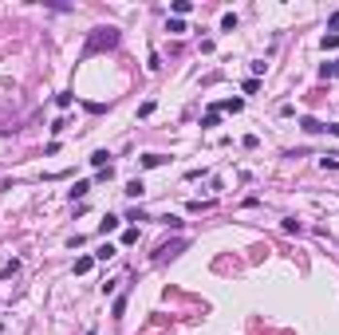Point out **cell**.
<instances>
[{"mask_svg":"<svg viewBox=\"0 0 339 335\" xmlns=\"http://www.w3.org/2000/svg\"><path fill=\"white\" fill-rule=\"evenodd\" d=\"M87 190H91V181H75V186H71V201L75 197H87Z\"/></svg>","mask_w":339,"mask_h":335,"instance_id":"8fae6325","label":"cell"},{"mask_svg":"<svg viewBox=\"0 0 339 335\" xmlns=\"http://www.w3.org/2000/svg\"><path fill=\"white\" fill-rule=\"evenodd\" d=\"M166 32L181 36V32H190V28H186V20H178V16H170V24H166Z\"/></svg>","mask_w":339,"mask_h":335,"instance_id":"ba28073f","label":"cell"},{"mask_svg":"<svg viewBox=\"0 0 339 335\" xmlns=\"http://www.w3.org/2000/svg\"><path fill=\"white\" fill-rule=\"evenodd\" d=\"M0 331H4V323H0Z\"/></svg>","mask_w":339,"mask_h":335,"instance_id":"d6986e66","label":"cell"},{"mask_svg":"<svg viewBox=\"0 0 339 335\" xmlns=\"http://www.w3.org/2000/svg\"><path fill=\"white\" fill-rule=\"evenodd\" d=\"M55 103H59V107H64V111H67V107L75 103V95H71V91H64V95H55Z\"/></svg>","mask_w":339,"mask_h":335,"instance_id":"9a60e30c","label":"cell"},{"mask_svg":"<svg viewBox=\"0 0 339 335\" xmlns=\"http://www.w3.org/2000/svg\"><path fill=\"white\" fill-rule=\"evenodd\" d=\"M241 107H244V99H225V103H221V107H217V111H229V114H237V111H241Z\"/></svg>","mask_w":339,"mask_h":335,"instance_id":"9c48e42d","label":"cell"},{"mask_svg":"<svg viewBox=\"0 0 339 335\" xmlns=\"http://www.w3.org/2000/svg\"><path fill=\"white\" fill-rule=\"evenodd\" d=\"M300 127H304L307 134H320V130H327V127L320 123V118H300Z\"/></svg>","mask_w":339,"mask_h":335,"instance_id":"277c9868","label":"cell"},{"mask_svg":"<svg viewBox=\"0 0 339 335\" xmlns=\"http://www.w3.org/2000/svg\"><path fill=\"white\" fill-rule=\"evenodd\" d=\"M320 166H323V170H339V158H331V154H327V158H320Z\"/></svg>","mask_w":339,"mask_h":335,"instance_id":"e0dca14e","label":"cell"},{"mask_svg":"<svg viewBox=\"0 0 339 335\" xmlns=\"http://www.w3.org/2000/svg\"><path fill=\"white\" fill-rule=\"evenodd\" d=\"M162 162H166L162 154H146V158H142V170H150V166H162Z\"/></svg>","mask_w":339,"mask_h":335,"instance_id":"7c38bea8","label":"cell"},{"mask_svg":"<svg viewBox=\"0 0 339 335\" xmlns=\"http://www.w3.org/2000/svg\"><path fill=\"white\" fill-rule=\"evenodd\" d=\"M320 44H323V51H335V48H339V32H327Z\"/></svg>","mask_w":339,"mask_h":335,"instance_id":"30bf717a","label":"cell"},{"mask_svg":"<svg viewBox=\"0 0 339 335\" xmlns=\"http://www.w3.org/2000/svg\"><path fill=\"white\" fill-rule=\"evenodd\" d=\"M327 130H331V134H335V138H339V123H331V127H327Z\"/></svg>","mask_w":339,"mask_h":335,"instance_id":"ac0fdd59","label":"cell"},{"mask_svg":"<svg viewBox=\"0 0 339 335\" xmlns=\"http://www.w3.org/2000/svg\"><path fill=\"white\" fill-rule=\"evenodd\" d=\"M91 268H95V256H79L75 260V276H83V272H91Z\"/></svg>","mask_w":339,"mask_h":335,"instance_id":"8992f818","label":"cell"},{"mask_svg":"<svg viewBox=\"0 0 339 335\" xmlns=\"http://www.w3.org/2000/svg\"><path fill=\"white\" fill-rule=\"evenodd\" d=\"M114 253H118V249H114V245H103V249H99V253H95V260H111V256H114Z\"/></svg>","mask_w":339,"mask_h":335,"instance_id":"5bb4252c","label":"cell"},{"mask_svg":"<svg viewBox=\"0 0 339 335\" xmlns=\"http://www.w3.org/2000/svg\"><path fill=\"white\" fill-rule=\"evenodd\" d=\"M170 8H174V16H178V20L194 12V4H190V0H174V4H170Z\"/></svg>","mask_w":339,"mask_h":335,"instance_id":"5b68a950","label":"cell"},{"mask_svg":"<svg viewBox=\"0 0 339 335\" xmlns=\"http://www.w3.org/2000/svg\"><path fill=\"white\" fill-rule=\"evenodd\" d=\"M111 154H107V150H95V154H91V166H95V170H111V162H107Z\"/></svg>","mask_w":339,"mask_h":335,"instance_id":"3957f363","label":"cell"},{"mask_svg":"<svg viewBox=\"0 0 339 335\" xmlns=\"http://www.w3.org/2000/svg\"><path fill=\"white\" fill-rule=\"evenodd\" d=\"M217 123H221V111H209V114L201 118V127H217Z\"/></svg>","mask_w":339,"mask_h":335,"instance_id":"4fadbf2b","label":"cell"},{"mask_svg":"<svg viewBox=\"0 0 339 335\" xmlns=\"http://www.w3.org/2000/svg\"><path fill=\"white\" fill-rule=\"evenodd\" d=\"M260 91V79H244V95H257Z\"/></svg>","mask_w":339,"mask_h":335,"instance_id":"2e32d148","label":"cell"},{"mask_svg":"<svg viewBox=\"0 0 339 335\" xmlns=\"http://www.w3.org/2000/svg\"><path fill=\"white\" fill-rule=\"evenodd\" d=\"M87 335H95V331H87Z\"/></svg>","mask_w":339,"mask_h":335,"instance_id":"ffe728a7","label":"cell"},{"mask_svg":"<svg viewBox=\"0 0 339 335\" xmlns=\"http://www.w3.org/2000/svg\"><path fill=\"white\" fill-rule=\"evenodd\" d=\"M114 44H118V32H114V28H95V32H91V40H87V48H83V55L103 51V48H114Z\"/></svg>","mask_w":339,"mask_h":335,"instance_id":"6da1fadb","label":"cell"},{"mask_svg":"<svg viewBox=\"0 0 339 335\" xmlns=\"http://www.w3.org/2000/svg\"><path fill=\"white\" fill-rule=\"evenodd\" d=\"M118 221H122V217H114V213H107V217H103V225H99V233H114V229H118Z\"/></svg>","mask_w":339,"mask_h":335,"instance_id":"52a82bcc","label":"cell"},{"mask_svg":"<svg viewBox=\"0 0 339 335\" xmlns=\"http://www.w3.org/2000/svg\"><path fill=\"white\" fill-rule=\"evenodd\" d=\"M122 193H127V197H142V193H146L142 177H130V181H127V190H122Z\"/></svg>","mask_w":339,"mask_h":335,"instance_id":"7a4b0ae2","label":"cell"}]
</instances>
